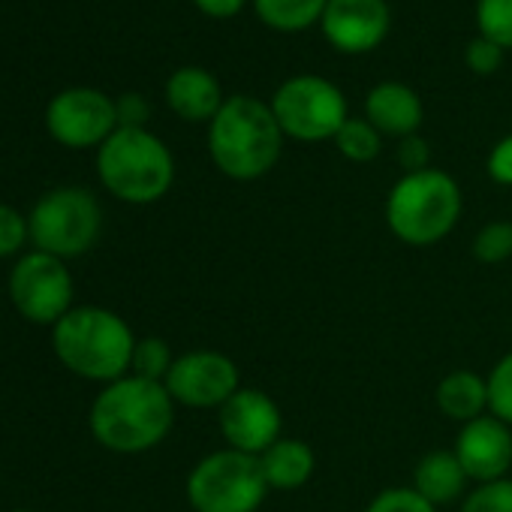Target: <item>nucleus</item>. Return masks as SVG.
I'll return each instance as SVG.
<instances>
[{"instance_id": "f257e3e1", "label": "nucleus", "mask_w": 512, "mask_h": 512, "mask_svg": "<svg viewBox=\"0 0 512 512\" xmlns=\"http://www.w3.org/2000/svg\"><path fill=\"white\" fill-rule=\"evenodd\" d=\"M175 425V401L163 383L121 377L106 383L88 413L94 440L118 455H139L160 446Z\"/></svg>"}, {"instance_id": "f03ea898", "label": "nucleus", "mask_w": 512, "mask_h": 512, "mask_svg": "<svg viewBox=\"0 0 512 512\" xmlns=\"http://www.w3.org/2000/svg\"><path fill=\"white\" fill-rule=\"evenodd\" d=\"M284 139L269 103L235 94L208 124V157L226 178L256 181L275 169Z\"/></svg>"}, {"instance_id": "7ed1b4c3", "label": "nucleus", "mask_w": 512, "mask_h": 512, "mask_svg": "<svg viewBox=\"0 0 512 512\" xmlns=\"http://www.w3.org/2000/svg\"><path fill=\"white\" fill-rule=\"evenodd\" d=\"M136 335L127 320L100 305H79L52 326V353L76 377L115 383L130 374Z\"/></svg>"}, {"instance_id": "20e7f679", "label": "nucleus", "mask_w": 512, "mask_h": 512, "mask_svg": "<svg viewBox=\"0 0 512 512\" xmlns=\"http://www.w3.org/2000/svg\"><path fill=\"white\" fill-rule=\"evenodd\" d=\"M97 178L118 202L151 205L172 190L175 157L148 127H118L97 148Z\"/></svg>"}, {"instance_id": "39448f33", "label": "nucleus", "mask_w": 512, "mask_h": 512, "mask_svg": "<svg viewBox=\"0 0 512 512\" xmlns=\"http://www.w3.org/2000/svg\"><path fill=\"white\" fill-rule=\"evenodd\" d=\"M461 208L464 199L458 181L443 169H425L395 181L386 196V223L398 241L431 247L455 229Z\"/></svg>"}, {"instance_id": "423d86ee", "label": "nucleus", "mask_w": 512, "mask_h": 512, "mask_svg": "<svg viewBox=\"0 0 512 512\" xmlns=\"http://www.w3.org/2000/svg\"><path fill=\"white\" fill-rule=\"evenodd\" d=\"M28 226L34 250L67 263L97 244L103 232V208L88 187H55L34 202Z\"/></svg>"}, {"instance_id": "0eeeda50", "label": "nucleus", "mask_w": 512, "mask_h": 512, "mask_svg": "<svg viewBox=\"0 0 512 512\" xmlns=\"http://www.w3.org/2000/svg\"><path fill=\"white\" fill-rule=\"evenodd\" d=\"M184 488L193 512H256L272 491L260 455L229 446L199 458Z\"/></svg>"}, {"instance_id": "6e6552de", "label": "nucleus", "mask_w": 512, "mask_h": 512, "mask_svg": "<svg viewBox=\"0 0 512 512\" xmlns=\"http://www.w3.org/2000/svg\"><path fill=\"white\" fill-rule=\"evenodd\" d=\"M272 112L287 139L296 142H329L347 124V97L341 88L323 76H293L287 79L275 97Z\"/></svg>"}, {"instance_id": "1a4fd4ad", "label": "nucleus", "mask_w": 512, "mask_h": 512, "mask_svg": "<svg viewBox=\"0 0 512 512\" xmlns=\"http://www.w3.org/2000/svg\"><path fill=\"white\" fill-rule=\"evenodd\" d=\"M7 293L19 317L34 326H55L76 305V284L64 260L43 250H25L10 269Z\"/></svg>"}, {"instance_id": "9d476101", "label": "nucleus", "mask_w": 512, "mask_h": 512, "mask_svg": "<svg viewBox=\"0 0 512 512\" xmlns=\"http://www.w3.org/2000/svg\"><path fill=\"white\" fill-rule=\"evenodd\" d=\"M46 130L58 145L70 151L100 148L118 130L115 100L106 91L88 85L64 88L46 106Z\"/></svg>"}, {"instance_id": "9b49d317", "label": "nucleus", "mask_w": 512, "mask_h": 512, "mask_svg": "<svg viewBox=\"0 0 512 512\" xmlns=\"http://www.w3.org/2000/svg\"><path fill=\"white\" fill-rule=\"evenodd\" d=\"M163 386L175 404L196 410H220L241 389V377L229 356L217 350H193L175 356Z\"/></svg>"}, {"instance_id": "f8f14e48", "label": "nucleus", "mask_w": 512, "mask_h": 512, "mask_svg": "<svg viewBox=\"0 0 512 512\" xmlns=\"http://www.w3.org/2000/svg\"><path fill=\"white\" fill-rule=\"evenodd\" d=\"M217 422L226 446L247 455H263L272 443L281 440V428H284L278 401L260 389H247V386H241L220 407Z\"/></svg>"}, {"instance_id": "ddd939ff", "label": "nucleus", "mask_w": 512, "mask_h": 512, "mask_svg": "<svg viewBox=\"0 0 512 512\" xmlns=\"http://www.w3.org/2000/svg\"><path fill=\"white\" fill-rule=\"evenodd\" d=\"M392 10L386 0H329L320 19L326 43L341 55H368L389 37Z\"/></svg>"}, {"instance_id": "4468645a", "label": "nucleus", "mask_w": 512, "mask_h": 512, "mask_svg": "<svg viewBox=\"0 0 512 512\" xmlns=\"http://www.w3.org/2000/svg\"><path fill=\"white\" fill-rule=\"evenodd\" d=\"M461 470L470 482L485 485L506 479L512 467V431L497 416H479L467 425H461L455 446H452Z\"/></svg>"}, {"instance_id": "2eb2a0df", "label": "nucleus", "mask_w": 512, "mask_h": 512, "mask_svg": "<svg viewBox=\"0 0 512 512\" xmlns=\"http://www.w3.org/2000/svg\"><path fill=\"white\" fill-rule=\"evenodd\" d=\"M425 118L419 94L404 82H380L365 97V121L380 130V136L407 139L419 133Z\"/></svg>"}, {"instance_id": "dca6fc26", "label": "nucleus", "mask_w": 512, "mask_h": 512, "mask_svg": "<svg viewBox=\"0 0 512 512\" xmlns=\"http://www.w3.org/2000/svg\"><path fill=\"white\" fill-rule=\"evenodd\" d=\"M163 94H166V106L181 121H190V124H211V118L226 103L217 76L202 67H178L166 79Z\"/></svg>"}, {"instance_id": "f3484780", "label": "nucleus", "mask_w": 512, "mask_h": 512, "mask_svg": "<svg viewBox=\"0 0 512 512\" xmlns=\"http://www.w3.org/2000/svg\"><path fill=\"white\" fill-rule=\"evenodd\" d=\"M260 464L272 491H296L311 482L317 470V455L305 440L281 437L260 455Z\"/></svg>"}, {"instance_id": "a211bd4d", "label": "nucleus", "mask_w": 512, "mask_h": 512, "mask_svg": "<svg viewBox=\"0 0 512 512\" xmlns=\"http://www.w3.org/2000/svg\"><path fill=\"white\" fill-rule=\"evenodd\" d=\"M467 473L461 470L458 458L452 449H434L422 455V461L413 470V491L425 497L431 506H446L458 500L467 488Z\"/></svg>"}, {"instance_id": "6ab92c4d", "label": "nucleus", "mask_w": 512, "mask_h": 512, "mask_svg": "<svg viewBox=\"0 0 512 512\" xmlns=\"http://www.w3.org/2000/svg\"><path fill=\"white\" fill-rule=\"evenodd\" d=\"M434 401L446 419L461 425L485 416L488 410V383L476 371H452L437 383Z\"/></svg>"}, {"instance_id": "aec40b11", "label": "nucleus", "mask_w": 512, "mask_h": 512, "mask_svg": "<svg viewBox=\"0 0 512 512\" xmlns=\"http://www.w3.org/2000/svg\"><path fill=\"white\" fill-rule=\"evenodd\" d=\"M253 13L266 28L281 34H299L320 25L329 0H250Z\"/></svg>"}, {"instance_id": "412c9836", "label": "nucleus", "mask_w": 512, "mask_h": 512, "mask_svg": "<svg viewBox=\"0 0 512 512\" xmlns=\"http://www.w3.org/2000/svg\"><path fill=\"white\" fill-rule=\"evenodd\" d=\"M332 142L350 163H371L383 151L380 130L374 124H368L365 118H347V124L338 130V136Z\"/></svg>"}, {"instance_id": "4be33fe9", "label": "nucleus", "mask_w": 512, "mask_h": 512, "mask_svg": "<svg viewBox=\"0 0 512 512\" xmlns=\"http://www.w3.org/2000/svg\"><path fill=\"white\" fill-rule=\"evenodd\" d=\"M175 356L169 350V344L163 338H136V347H133V359H130V374L133 377H142V380H154V383H163L169 368H172Z\"/></svg>"}, {"instance_id": "5701e85b", "label": "nucleus", "mask_w": 512, "mask_h": 512, "mask_svg": "<svg viewBox=\"0 0 512 512\" xmlns=\"http://www.w3.org/2000/svg\"><path fill=\"white\" fill-rule=\"evenodd\" d=\"M479 37L512 52V0H476Z\"/></svg>"}, {"instance_id": "b1692460", "label": "nucleus", "mask_w": 512, "mask_h": 512, "mask_svg": "<svg viewBox=\"0 0 512 512\" xmlns=\"http://www.w3.org/2000/svg\"><path fill=\"white\" fill-rule=\"evenodd\" d=\"M473 256L485 266L506 263L512 256V223L509 220L485 223L473 238Z\"/></svg>"}, {"instance_id": "393cba45", "label": "nucleus", "mask_w": 512, "mask_h": 512, "mask_svg": "<svg viewBox=\"0 0 512 512\" xmlns=\"http://www.w3.org/2000/svg\"><path fill=\"white\" fill-rule=\"evenodd\" d=\"M28 244H31L28 214H22L16 205L0 202V260H19Z\"/></svg>"}, {"instance_id": "a878e982", "label": "nucleus", "mask_w": 512, "mask_h": 512, "mask_svg": "<svg viewBox=\"0 0 512 512\" xmlns=\"http://www.w3.org/2000/svg\"><path fill=\"white\" fill-rule=\"evenodd\" d=\"M488 413L512 428V353H506L488 374Z\"/></svg>"}, {"instance_id": "bb28decb", "label": "nucleus", "mask_w": 512, "mask_h": 512, "mask_svg": "<svg viewBox=\"0 0 512 512\" xmlns=\"http://www.w3.org/2000/svg\"><path fill=\"white\" fill-rule=\"evenodd\" d=\"M461 512H512V479L476 485L464 497Z\"/></svg>"}, {"instance_id": "cd10ccee", "label": "nucleus", "mask_w": 512, "mask_h": 512, "mask_svg": "<svg viewBox=\"0 0 512 512\" xmlns=\"http://www.w3.org/2000/svg\"><path fill=\"white\" fill-rule=\"evenodd\" d=\"M365 512H437V506H431L413 488H386L368 503Z\"/></svg>"}, {"instance_id": "c85d7f7f", "label": "nucleus", "mask_w": 512, "mask_h": 512, "mask_svg": "<svg viewBox=\"0 0 512 512\" xmlns=\"http://www.w3.org/2000/svg\"><path fill=\"white\" fill-rule=\"evenodd\" d=\"M503 55H506L503 46H497L494 40L476 37V40H470L467 49H464V64H467L470 73H476V76H491V73L500 70Z\"/></svg>"}, {"instance_id": "c756f323", "label": "nucleus", "mask_w": 512, "mask_h": 512, "mask_svg": "<svg viewBox=\"0 0 512 512\" xmlns=\"http://www.w3.org/2000/svg\"><path fill=\"white\" fill-rule=\"evenodd\" d=\"M428 160H431V148H428V142L419 133H413V136H407V139L398 142V163H401L404 175L431 169Z\"/></svg>"}, {"instance_id": "7c9ffc66", "label": "nucleus", "mask_w": 512, "mask_h": 512, "mask_svg": "<svg viewBox=\"0 0 512 512\" xmlns=\"http://www.w3.org/2000/svg\"><path fill=\"white\" fill-rule=\"evenodd\" d=\"M115 109H118V127H145L148 118H151V106L142 94H121L115 100Z\"/></svg>"}, {"instance_id": "2f4dec72", "label": "nucleus", "mask_w": 512, "mask_h": 512, "mask_svg": "<svg viewBox=\"0 0 512 512\" xmlns=\"http://www.w3.org/2000/svg\"><path fill=\"white\" fill-rule=\"evenodd\" d=\"M488 175L491 181L503 184V187H512V136H503L491 154H488Z\"/></svg>"}, {"instance_id": "473e14b6", "label": "nucleus", "mask_w": 512, "mask_h": 512, "mask_svg": "<svg viewBox=\"0 0 512 512\" xmlns=\"http://www.w3.org/2000/svg\"><path fill=\"white\" fill-rule=\"evenodd\" d=\"M250 0H193V7L208 16V19H217V22H226V19H235Z\"/></svg>"}, {"instance_id": "72a5a7b5", "label": "nucleus", "mask_w": 512, "mask_h": 512, "mask_svg": "<svg viewBox=\"0 0 512 512\" xmlns=\"http://www.w3.org/2000/svg\"><path fill=\"white\" fill-rule=\"evenodd\" d=\"M13 512H34V509H13Z\"/></svg>"}]
</instances>
